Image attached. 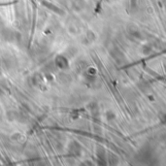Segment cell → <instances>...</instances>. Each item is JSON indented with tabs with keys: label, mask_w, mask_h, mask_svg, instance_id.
I'll list each match as a JSON object with an SVG mask.
<instances>
[{
	"label": "cell",
	"mask_w": 166,
	"mask_h": 166,
	"mask_svg": "<svg viewBox=\"0 0 166 166\" xmlns=\"http://www.w3.org/2000/svg\"><path fill=\"white\" fill-rule=\"evenodd\" d=\"M55 64L59 67V68H66L68 66V62L66 60V58L62 57V55H58L55 58Z\"/></svg>",
	"instance_id": "1"
}]
</instances>
